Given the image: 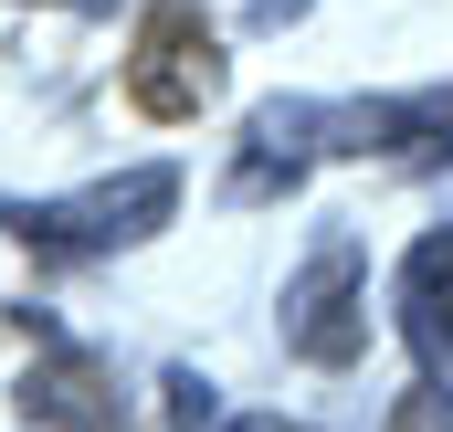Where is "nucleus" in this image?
<instances>
[{
	"mask_svg": "<svg viewBox=\"0 0 453 432\" xmlns=\"http://www.w3.org/2000/svg\"><path fill=\"white\" fill-rule=\"evenodd\" d=\"M232 432H296V422H274V412H253V422H232Z\"/></svg>",
	"mask_w": 453,
	"mask_h": 432,
	"instance_id": "6e6552de",
	"label": "nucleus"
},
{
	"mask_svg": "<svg viewBox=\"0 0 453 432\" xmlns=\"http://www.w3.org/2000/svg\"><path fill=\"white\" fill-rule=\"evenodd\" d=\"M169 412H180V432H201V422H211V390H201L190 369H169Z\"/></svg>",
	"mask_w": 453,
	"mask_h": 432,
	"instance_id": "0eeeda50",
	"label": "nucleus"
},
{
	"mask_svg": "<svg viewBox=\"0 0 453 432\" xmlns=\"http://www.w3.org/2000/svg\"><path fill=\"white\" fill-rule=\"evenodd\" d=\"M21 412H32V422H64V432H127V401H116L106 359H85V348H53V359L21 380Z\"/></svg>",
	"mask_w": 453,
	"mask_h": 432,
	"instance_id": "20e7f679",
	"label": "nucleus"
},
{
	"mask_svg": "<svg viewBox=\"0 0 453 432\" xmlns=\"http://www.w3.org/2000/svg\"><path fill=\"white\" fill-rule=\"evenodd\" d=\"M64 11H116V0H64Z\"/></svg>",
	"mask_w": 453,
	"mask_h": 432,
	"instance_id": "1a4fd4ad",
	"label": "nucleus"
},
{
	"mask_svg": "<svg viewBox=\"0 0 453 432\" xmlns=\"http://www.w3.org/2000/svg\"><path fill=\"white\" fill-rule=\"evenodd\" d=\"M222 96V42H211V21L190 11V0H148L137 11V53H127V106L158 116V127H180V116H201Z\"/></svg>",
	"mask_w": 453,
	"mask_h": 432,
	"instance_id": "f03ea898",
	"label": "nucleus"
},
{
	"mask_svg": "<svg viewBox=\"0 0 453 432\" xmlns=\"http://www.w3.org/2000/svg\"><path fill=\"white\" fill-rule=\"evenodd\" d=\"M285 337H296L317 369H348V359L369 348V274H358L348 243H317L306 274L285 285Z\"/></svg>",
	"mask_w": 453,
	"mask_h": 432,
	"instance_id": "7ed1b4c3",
	"label": "nucleus"
},
{
	"mask_svg": "<svg viewBox=\"0 0 453 432\" xmlns=\"http://www.w3.org/2000/svg\"><path fill=\"white\" fill-rule=\"evenodd\" d=\"M169 212H180V169H169V158H148V169H116V180L74 190V201H32V212H11V232H21L32 253L74 264V253H116V243H148V232H158Z\"/></svg>",
	"mask_w": 453,
	"mask_h": 432,
	"instance_id": "f257e3e1",
	"label": "nucleus"
},
{
	"mask_svg": "<svg viewBox=\"0 0 453 432\" xmlns=\"http://www.w3.org/2000/svg\"><path fill=\"white\" fill-rule=\"evenodd\" d=\"M401 327H411V348L433 369H453V232L411 243V264H401Z\"/></svg>",
	"mask_w": 453,
	"mask_h": 432,
	"instance_id": "423d86ee",
	"label": "nucleus"
},
{
	"mask_svg": "<svg viewBox=\"0 0 453 432\" xmlns=\"http://www.w3.org/2000/svg\"><path fill=\"white\" fill-rule=\"evenodd\" d=\"M317 127H327V106H264V116H253V148H242L232 201H274V190H296V180H306V158L327 148Z\"/></svg>",
	"mask_w": 453,
	"mask_h": 432,
	"instance_id": "39448f33",
	"label": "nucleus"
}]
</instances>
